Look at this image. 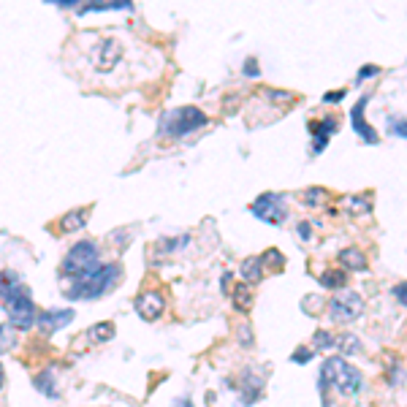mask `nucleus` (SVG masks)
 <instances>
[{
	"mask_svg": "<svg viewBox=\"0 0 407 407\" xmlns=\"http://www.w3.org/2000/svg\"><path fill=\"white\" fill-rule=\"evenodd\" d=\"M364 313V299L356 291L342 288L331 302H328V315L334 323H351Z\"/></svg>",
	"mask_w": 407,
	"mask_h": 407,
	"instance_id": "nucleus-6",
	"label": "nucleus"
},
{
	"mask_svg": "<svg viewBox=\"0 0 407 407\" xmlns=\"http://www.w3.org/2000/svg\"><path fill=\"white\" fill-rule=\"evenodd\" d=\"M340 264L345 269H353V271H364L366 269V255H364L359 247H345L340 253Z\"/></svg>",
	"mask_w": 407,
	"mask_h": 407,
	"instance_id": "nucleus-14",
	"label": "nucleus"
},
{
	"mask_svg": "<svg viewBox=\"0 0 407 407\" xmlns=\"http://www.w3.org/2000/svg\"><path fill=\"white\" fill-rule=\"evenodd\" d=\"M261 264H267V267L280 271L282 267H285V255H282V253H277V250H267V253L261 255Z\"/></svg>",
	"mask_w": 407,
	"mask_h": 407,
	"instance_id": "nucleus-24",
	"label": "nucleus"
},
{
	"mask_svg": "<svg viewBox=\"0 0 407 407\" xmlns=\"http://www.w3.org/2000/svg\"><path fill=\"white\" fill-rule=\"evenodd\" d=\"M33 383H36V388H39L41 394H46L49 399H57V397H60L57 388H54V366H46L44 372H39V377H36Z\"/></svg>",
	"mask_w": 407,
	"mask_h": 407,
	"instance_id": "nucleus-16",
	"label": "nucleus"
},
{
	"mask_svg": "<svg viewBox=\"0 0 407 407\" xmlns=\"http://www.w3.org/2000/svg\"><path fill=\"white\" fill-rule=\"evenodd\" d=\"M337 131V120L334 117H323L320 123H310V134H313V152L320 155L328 144V136Z\"/></svg>",
	"mask_w": 407,
	"mask_h": 407,
	"instance_id": "nucleus-12",
	"label": "nucleus"
},
{
	"mask_svg": "<svg viewBox=\"0 0 407 407\" xmlns=\"http://www.w3.org/2000/svg\"><path fill=\"white\" fill-rule=\"evenodd\" d=\"M0 302L8 313V323L19 331H28L39 320V307L30 296V288L22 282V277L14 269L0 271Z\"/></svg>",
	"mask_w": 407,
	"mask_h": 407,
	"instance_id": "nucleus-1",
	"label": "nucleus"
},
{
	"mask_svg": "<svg viewBox=\"0 0 407 407\" xmlns=\"http://www.w3.org/2000/svg\"><path fill=\"white\" fill-rule=\"evenodd\" d=\"M0 388H3V366H0Z\"/></svg>",
	"mask_w": 407,
	"mask_h": 407,
	"instance_id": "nucleus-35",
	"label": "nucleus"
},
{
	"mask_svg": "<svg viewBox=\"0 0 407 407\" xmlns=\"http://www.w3.org/2000/svg\"><path fill=\"white\" fill-rule=\"evenodd\" d=\"M163 307H166V302H163V296L158 291H144L136 299V313H138L141 320H158L163 315Z\"/></svg>",
	"mask_w": 407,
	"mask_h": 407,
	"instance_id": "nucleus-9",
	"label": "nucleus"
},
{
	"mask_svg": "<svg viewBox=\"0 0 407 407\" xmlns=\"http://www.w3.org/2000/svg\"><path fill=\"white\" fill-rule=\"evenodd\" d=\"M369 98L372 95H364V98H359V103L353 106V112H351V123H353V131L359 134V138H364L366 144H377L380 141V136H377V131L366 123V103H369Z\"/></svg>",
	"mask_w": 407,
	"mask_h": 407,
	"instance_id": "nucleus-8",
	"label": "nucleus"
},
{
	"mask_svg": "<svg viewBox=\"0 0 407 407\" xmlns=\"http://www.w3.org/2000/svg\"><path fill=\"white\" fill-rule=\"evenodd\" d=\"M342 98H345V90H337V92H328L323 101H326V103H337V101H342Z\"/></svg>",
	"mask_w": 407,
	"mask_h": 407,
	"instance_id": "nucleus-32",
	"label": "nucleus"
},
{
	"mask_svg": "<svg viewBox=\"0 0 407 407\" xmlns=\"http://www.w3.org/2000/svg\"><path fill=\"white\" fill-rule=\"evenodd\" d=\"M337 345L342 348V353H345V356H356V353H362L364 351L362 340H359V337H353V334H342V337L337 340Z\"/></svg>",
	"mask_w": 407,
	"mask_h": 407,
	"instance_id": "nucleus-22",
	"label": "nucleus"
},
{
	"mask_svg": "<svg viewBox=\"0 0 407 407\" xmlns=\"http://www.w3.org/2000/svg\"><path fill=\"white\" fill-rule=\"evenodd\" d=\"M362 386H364L362 372L356 366H351L342 356H331V359H326L323 366H320V380H317L320 394H326L328 388H334V391H340L345 397H356L362 391Z\"/></svg>",
	"mask_w": 407,
	"mask_h": 407,
	"instance_id": "nucleus-2",
	"label": "nucleus"
},
{
	"mask_svg": "<svg viewBox=\"0 0 407 407\" xmlns=\"http://www.w3.org/2000/svg\"><path fill=\"white\" fill-rule=\"evenodd\" d=\"M323 196H326V193H323V190H317V187L307 190V204H310V207H317V204L323 201Z\"/></svg>",
	"mask_w": 407,
	"mask_h": 407,
	"instance_id": "nucleus-28",
	"label": "nucleus"
},
{
	"mask_svg": "<svg viewBox=\"0 0 407 407\" xmlns=\"http://www.w3.org/2000/svg\"><path fill=\"white\" fill-rule=\"evenodd\" d=\"M120 54H123V49L117 41H112V39H106L103 44H98V49L92 52V63L101 68V71H109L117 60H120Z\"/></svg>",
	"mask_w": 407,
	"mask_h": 407,
	"instance_id": "nucleus-11",
	"label": "nucleus"
},
{
	"mask_svg": "<svg viewBox=\"0 0 407 407\" xmlns=\"http://www.w3.org/2000/svg\"><path fill=\"white\" fill-rule=\"evenodd\" d=\"M134 6L125 3V0H117V3H92V6H82L79 14H90V11H131Z\"/></svg>",
	"mask_w": 407,
	"mask_h": 407,
	"instance_id": "nucleus-20",
	"label": "nucleus"
},
{
	"mask_svg": "<svg viewBox=\"0 0 407 407\" xmlns=\"http://www.w3.org/2000/svg\"><path fill=\"white\" fill-rule=\"evenodd\" d=\"M71 320H74V310H41L36 326L41 334H54L57 328H65Z\"/></svg>",
	"mask_w": 407,
	"mask_h": 407,
	"instance_id": "nucleus-10",
	"label": "nucleus"
},
{
	"mask_svg": "<svg viewBox=\"0 0 407 407\" xmlns=\"http://www.w3.org/2000/svg\"><path fill=\"white\" fill-rule=\"evenodd\" d=\"M209 123V117L196 109V106H182V109H171L160 117L158 123V136L160 138H180V136H187L198 128H204Z\"/></svg>",
	"mask_w": 407,
	"mask_h": 407,
	"instance_id": "nucleus-4",
	"label": "nucleus"
},
{
	"mask_svg": "<svg viewBox=\"0 0 407 407\" xmlns=\"http://www.w3.org/2000/svg\"><path fill=\"white\" fill-rule=\"evenodd\" d=\"M101 267V253H98V244L92 239H85V242H76L65 255H63V264H60V271L71 280L76 277H85V274H92V271Z\"/></svg>",
	"mask_w": 407,
	"mask_h": 407,
	"instance_id": "nucleus-5",
	"label": "nucleus"
},
{
	"mask_svg": "<svg viewBox=\"0 0 407 407\" xmlns=\"http://www.w3.org/2000/svg\"><path fill=\"white\" fill-rule=\"evenodd\" d=\"M174 407H196V405H193L190 399H180V402H177V405H174Z\"/></svg>",
	"mask_w": 407,
	"mask_h": 407,
	"instance_id": "nucleus-34",
	"label": "nucleus"
},
{
	"mask_svg": "<svg viewBox=\"0 0 407 407\" xmlns=\"http://www.w3.org/2000/svg\"><path fill=\"white\" fill-rule=\"evenodd\" d=\"M375 74H380V68H377V65H364L362 71L356 74V79L364 82V79H369V76H375Z\"/></svg>",
	"mask_w": 407,
	"mask_h": 407,
	"instance_id": "nucleus-29",
	"label": "nucleus"
},
{
	"mask_svg": "<svg viewBox=\"0 0 407 407\" xmlns=\"http://www.w3.org/2000/svg\"><path fill=\"white\" fill-rule=\"evenodd\" d=\"M233 307L239 313H247L253 307V293H250V285L247 282H242V285L233 288Z\"/></svg>",
	"mask_w": 407,
	"mask_h": 407,
	"instance_id": "nucleus-18",
	"label": "nucleus"
},
{
	"mask_svg": "<svg viewBox=\"0 0 407 407\" xmlns=\"http://www.w3.org/2000/svg\"><path fill=\"white\" fill-rule=\"evenodd\" d=\"M250 212H253L258 220L269 223V226H282L285 218H288V207H285L282 196H277V193H264V196H258V198L250 204Z\"/></svg>",
	"mask_w": 407,
	"mask_h": 407,
	"instance_id": "nucleus-7",
	"label": "nucleus"
},
{
	"mask_svg": "<svg viewBox=\"0 0 407 407\" xmlns=\"http://www.w3.org/2000/svg\"><path fill=\"white\" fill-rule=\"evenodd\" d=\"M345 207L353 212V215H364L372 209V196H348L345 198Z\"/></svg>",
	"mask_w": 407,
	"mask_h": 407,
	"instance_id": "nucleus-21",
	"label": "nucleus"
},
{
	"mask_svg": "<svg viewBox=\"0 0 407 407\" xmlns=\"http://www.w3.org/2000/svg\"><path fill=\"white\" fill-rule=\"evenodd\" d=\"M87 218H90V207H85V209H71V212H65V215L60 218V231H63V233H74V231L87 226Z\"/></svg>",
	"mask_w": 407,
	"mask_h": 407,
	"instance_id": "nucleus-13",
	"label": "nucleus"
},
{
	"mask_svg": "<svg viewBox=\"0 0 407 407\" xmlns=\"http://www.w3.org/2000/svg\"><path fill=\"white\" fill-rule=\"evenodd\" d=\"M14 345H17V328L11 323H0V356L14 351Z\"/></svg>",
	"mask_w": 407,
	"mask_h": 407,
	"instance_id": "nucleus-19",
	"label": "nucleus"
},
{
	"mask_svg": "<svg viewBox=\"0 0 407 407\" xmlns=\"http://www.w3.org/2000/svg\"><path fill=\"white\" fill-rule=\"evenodd\" d=\"M391 134H397L399 138H407V120H394L391 123Z\"/></svg>",
	"mask_w": 407,
	"mask_h": 407,
	"instance_id": "nucleus-27",
	"label": "nucleus"
},
{
	"mask_svg": "<svg viewBox=\"0 0 407 407\" xmlns=\"http://www.w3.org/2000/svg\"><path fill=\"white\" fill-rule=\"evenodd\" d=\"M239 271H242V277H244L247 285H255L264 277V264H261V258H244Z\"/></svg>",
	"mask_w": 407,
	"mask_h": 407,
	"instance_id": "nucleus-15",
	"label": "nucleus"
},
{
	"mask_svg": "<svg viewBox=\"0 0 407 407\" xmlns=\"http://www.w3.org/2000/svg\"><path fill=\"white\" fill-rule=\"evenodd\" d=\"M244 74H247V76H258V63H255V60H247V63H244Z\"/></svg>",
	"mask_w": 407,
	"mask_h": 407,
	"instance_id": "nucleus-31",
	"label": "nucleus"
},
{
	"mask_svg": "<svg viewBox=\"0 0 407 407\" xmlns=\"http://www.w3.org/2000/svg\"><path fill=\"white\" fill-rule=\"evenodd\" d=\"M310 359H313V351H307V348H299V351L291 356V362L293 364H307Z\"/></svg>",
	"mask_w": 407,
	"mask_h": 407,
	"instance_id": "nucleus-26",
	"label": "nucleus"
},
{
	"mask_svg": "<svg viewBox=\"0 0 407 407\" xmlns=\"http://www.w3.org/2000/svg\"><path fill=\"white\" fill-rule=\"evenodd\" d=\"M299 233L307 239V236H310V226H307V223H302V226H299Z\"/></svg>",
	"mask_w": 407,
	"mask_h": 407,
	"instance_id": "nucleus-33",
	"label": "nucleus"
},
{
	"mask_svg": "<svg viewBox=\"0 0 407 407\" xmlns=\"http://www.w3.org/2000/svg\"><path fill=\"white\" fill-rule=\"evenodd\" d=\"M123 277V269L120 264H101L92 274H85V277H76L68 282V288L63 291L68 299L79 302V299H101L103 293H109L117 280Z\"/></svg>",
	"mask_w": 407,
	"mask_h": 407,
	"instance_id": "nucleus-3",
	"label": "nucleus"
},
{
	"mask_svg": "<svg viewBox=\"0 0 407 407\" xmlns=\"http://www.w3.org/2000/svg\"><path fill=\"white\" fill-rule=\"evenodd\" d=\"M394 296L399 299V304L407 307V282H399V285H394Z\"/></svg>",
	"mask_w": 407,
	"mask_h": 407,
	"instance_id": "nucleus-30",
	"label": "nucleus"
},
{
	"mask_svg": "<svg viewBox=\"0 0 407 407\" xmlns=\"http://www.w3.org/2000/svg\"><path fill=\"white\" fill-rule=\"evenodd\" d=\"M313 342H315V348H320V351H328V348L334 345V337H331L328 331H315Z\"/></svg>",
	"mask_w": 407,
	"mask_h": 407,
	"instance_id": "nucleus-25",
	"label": "nucleus"
},
{
	"mask_svg": "<svg viewBox=\"0 0 407 407\" xmlns=\"http://www.w3.org/2000/svg\"><path fill=\"white\" fill-rule=\"evenodd\" d=\"M112 337H114V323H112V320L95 323L90 331H87V340H90L92 345H103V342H109Z\"/></svg>",
	"mask_w": 407,
	"mask_h": 407,
	"instance_id": "nucleus-17",
	"label": "nucleus"
},
{
	"mask_svg": "<svg viewBox=\"0 0 407 407\" xmlns=\"http://www.w3.org/2000/svg\"><path fill=\"white\" fill-rule=\"evenodd\" d=\"M320 285L323 288H342L345 285V271L342 269H328L320 274Z\"/></svg>",
	"mask_w": 407,
	"mask_h": 407,
	"instance_id": "nucleus-23",
	"label": "nucleus"
}]
</instances>
